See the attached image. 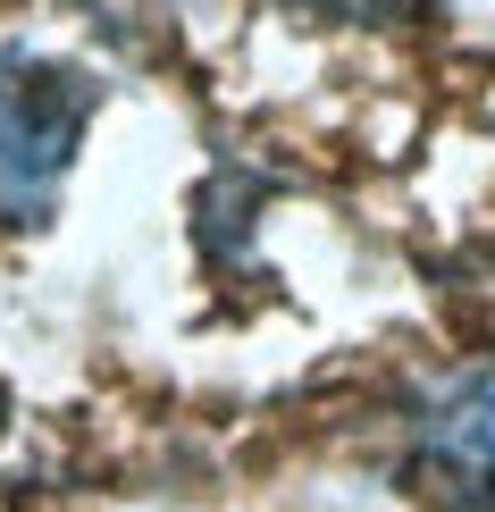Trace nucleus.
Here are the masks:
<instances>
[{"label": "nucleus", "instance_id": "2", "mask_svg": "<svg viewBox=\"0 0 495 512\" xmlns=\"http://www.w3.org/2000/svg\"><path fill=\"white\" fill-rule=\"evenodd\" d=\"M420 479L437 512H495V370L462 378L420 420Z\"/></svg>", "mask_w": 495, "mask_h": 512}, {"label": "nucleus", "instance_id": "1", "mask_svg": "<svg viewBox=\"0 0 495 512\" xmlns=\"http://www.w3.org/2000/svg\"><path fill=\"white\" fill-rule=\"evenodd\" d=\"M93 118V84L51 59L0 51V227H34L59 202Z\"/></svg>", "mask_w": 495, "mask_h": 512}]
</instances>
